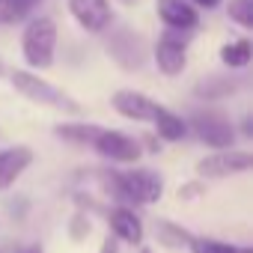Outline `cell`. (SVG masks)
<instances>
[{
    "label": "cell",
    "mask_w": 253,
    "mask_h": 253,
    "mask_svg": "<svg viewBox=\"0 0 253 253\" xmlns=\"http://www.w3.org/2000/svg\"><path fill=\"white\" fill-rule=\"evenodd\" d=\"M104 191L119 203V206H152L164 194V179L155 170L137 167L128 173H116V170H101L98 173Z\"/></svg>",
    "instance_id": "1"
},
{
    "label": "cell",
    "mask_w": 253,
    "mask_h": 253,
    "mask_svg": "<svg viewBox=\"0 0 253 253\" xmlns=\"http://www.w3.org/2000/svg\"><path fill=\"white\" fill-rule=\"evenodd\" d=\"M21 51H24V60L33 66V69H48L54 66V51H57V24L51 18H30L27 27H24V36H21Z\"/></svg>",
    "instance_id": "2"
},
{
    "label": "cell",
    "mask_w": 253,
    "mask_h": 253,
    "mask_svg": "<svg viewBox=\"0 0 253 253\" xmlns=\"http://www.w3.org/2000/svg\"><path fill=\"white\" fill-rule=\"evenodd\" d=\"M185 125L197 134L200 143H206V146H211L217 152L232 149V143H235V125L220 110H194Z\"/></svg>",
    "instance_id": "3"
},
{
    "label": "cell",
    "mask_w": 253,
    "mask_h": 253,
    "mask_svg": "<svg viewBox=\"0 0 253 253\" xmlns=\"http://www.w3.org/2000/svg\"><path fill=\"white\" fill-rule=\"evenodd\" d=\"M12 86L24 95V98H30V101H36V104H48V107H57V110H66V113H78L81 107H78V101H72L63 89H57L54 84H48V81H42L39 75H33V72H12Z\"/></svg>",
    "instance_id": "4"
},
{
    "label": "cell",
    "mask_w": 253,
    "mask_h": 253,
    "mask_svg": "<svg viewBox=\"0 0 253 253\" xmlns=\"http://www.w3.org/2000/svg\"><path fill=\"white\" fill-rule=\"evenodd\" d=\"M104 48H107V54H110L122 69H140V66L146 63V57H149V48H146L143 36L134 33L131 27H116V30L107 36Z\"/></svg>",
    "instance_id": "5"
},
{
    "label": "cell",
    "mask_w": 253,
    "mask_h": 253,
    "mask_svg": "<svg viewBox=\"0 0 253 253\" xmlns=\"http://www.w3.org/2000/svg\"><path fill=\"white\" fill-rule=\"evenodd\" d=\"M188 33H182V30H164V36L158 39V45H155V66H158V72L161 75H167V78H176V75H182L185 72V66H188Z\"/></svg>",
    "instance_id": "6"
},
{
    "label": "cell",
    "mask_w": 253,
    "mask_h": 253,
    "mask_svg": "<svg viewBox=\"0 0 253 253\" xmlns=\"http://www.w3.org/2000/svg\"><path fill=\"white\" fill-rule=\"evenodd\" d=\"M250 167H253V155L241 149H223V152H214L197 161V173L203 179H226V176L247 173Z\"/></svg>",
    "instance_id": "7"
},
{
    "label": "cell",
    "mask_w": 253,
    "mask_h": 253,
    "mask_svg": "<svg viewBox=\"0 0 253 253\" xmlns=\"http://www.w3.org/2000/svg\"><path fill=\"white\" fill-rule=\"evenodd\" d=\"M92 149H95L101 158L113 161V164H134V161L140 158V152H143L134 137L122 134V131H110V128H101V134L95 137Z\"/></svg>",
    "instance_id": "8"
},
{
    "label": "cell",
    "mask_w": 253,
    "mask_h": 253,
    "mask_svg": "<svg viewBox=\"0 0 253 253\" xmlns=\"http://www.w3.org/2000/svg\"><path fill=\"white\" fill-rule=\"evenodd\" d=\"M69 15L86 30V33H101L110 24V3L107 0H69Z\"/></svg>",
    "instance_id": "9"
},
{
    "label": "cell",
    "mask_w": 253,
    "mask_h": 253,
    "mask_svg": "<svg viewBox=\"0 0 253 253\" xmlns=\"http://www.w3.org/2000/svg\"><path fill=\"white\" fill-rule=\"evenodd\" d=\"M110 104H113V110H116L119 116H125V119H134V122H152V116H155V107H158V104H155L149 95H143V92H134V89H119V92H113Z\"/></svg>",
    "instance_id": "10"
},
{
    "label": "cell",
    "mask_w": 253,
    "mask_h": 253,
    "mask_svg": "<svg viewBox=\"0 0 253 253\" xmlns=\"http://www.w3.org/2000/svg\"><path fill=\"white\" fill-rule=\"evenodd\" d=\"M107 223H110V232H113L116 241H128V244H140V241H143V220H140V217L134 214V209H128V206L110 209Z\"/></svg>",
    "instance_id": "11"
},
{
    "label": "cell",
    "mask_w": 253,
    "mask_h": 253,
    "mask_svg": "<svg viewBox=\"0 0 253 253\" xmlns=\"http://www.w3.org/2000/svg\"><path fill=\"white\" fill-rule=\"evenodd\" d=\"M33 164V149L30 146H9L0 152V191L15 185V179Z\"/></svg>",
    "instance_id": "12"
},
{
    "label": "cell",
    "mask_w": 253,
    "mask_h": 253,
    "mask_svg": "<svg viewBox=\"0 0 253 253\" xmlns=\"http://www.w3.org/2000/svg\"><path fill=\"white\" fill-rule=\"evenodd\" d=\"M158 15L167 24V30H182V33L194 30L197 21H200L197 9L188 0H158Z\"/></svg>",
    "instance_id": "13"
},
{
    "label": "cell",
    "mask_w": 253,
    "mask_h": 253,
    "mask_svg": "<svg viewBox=\"0 0 253 253\" xmlns=\"http://www.w3.org/2000/svg\"><path fill=\"white\" fill-rule=\"evenodd\" d=\"M54 134L63 137L66 143H75V146H92L95 137L101 134V128L92 122H66V125H57Z\"/></svg>",
    "instance_id": "14"
},
{
    "label": "cell",
    "mask_w": 253,
    "mask_h": 253,
    "mask_svg": "<svg viewBox=\"0 0 253 253\" xmlns=\"http://www.w3.org/2000/svg\"><path fill=\"white\" fill-rule=\"evenodd\" d=\"M152 122H155V131H158V137H164V140H182L185 134H188V125H185V119L182 116H176L173 110H167V107H155V116H152Z\"/></svg>",
    "instance_id": "15"
},
{
    "label": "cell",
    "mask_w": 253,
    "mask_h": 253,
    "mask_svg": "<svg viewBox=\"0 0 253 253\" xmlns=\"http://www.w3.org/2000/svg\"><path fill=\"white\" fill-rule=\"evenodd\" d=\"M241 86V81H235V78H229V75H209V78H203L200 84H197V95L200 98H229L235 89Z\"/></svg>",
    "instance_id": "16"
},
{
    "label": "cell",
    "mask_w": 253,
    "mask_h": 253,
    "mask_svg": "<svg viewBox=\"0 0 253 253\" xmlns=\"http://www.w3.org/2000/svg\"><path fill=\"white\" fill-rule=\"evenodd\" d=\"M155 232H158V241H161L164 247H173V250H176V247H188L191 238H194V232H188L185 226L170 223V220H158Z\"/></svg>",
    "instance_id": "17"
},
{
    "label": "cell",
    "mask_w": 253,
    "mask_h": 253,
    "mask_svg": "<svg viewBox=\"0 0 253 253\" xmlns=\"http://www.w3.org/2000/svg\"><path fill=\"white\" fill-rule=\"evenodd\" d=\"M220 60L226 69H247L250 63V39H238L220 48Z\"/></svg>",
    "instance_id": "18"
},
{
    "label": "cell",
    "mask_w": 253,
    "mask_h": 253,
    "mask_svg": "<svg viewBox=\"0 0 253 253\" xmlns=\"http://www.w3.org/2000/svg\"><path fill=\"white\" fill-rule=\"evenodd\" d=\"M188 247L191 253H253L250 247H235V244H226L217 238H200V235H194Z\"/></svg>",
    "instance_id": "19"
},
{
    "label": "cell",
    "mask_w": 253,
    "mask_h": 253,
    "mask_svg": "<svg viewBox=\"0 0 253 253\" xmlns=\"http://www.w3.org/2000/svg\"><path fill=\"white\" fill-rule=\"evenodd\" d=\"M226 15H229V21H235L238 27L250 30V27H253V0H229Z\"/></svg>",
    "instance_id": "20"
},
{
    "label": "cell",
    "mask_w": 253,
    "mask_h": 253,
    "mask_svg": "<svg viewBox=\"0 0 253 253\" xmlns=\"http://www.w3.org/2000/svg\"><path fill=\"white\" fill-rule=\"evenodd\" d=\"M89 232V220L84 217V214H75V220H72V238L78 241V238H84Z\"/></svg>",
    "instance_id": "21"
},
{
    "label": "cell",
    "mask_w": 253,
    "mask_h": 253,
    "mask_svg": "<svg viewBox=\"0 0 253 253\" xmlns=\"http://www.w3.org/2000/svg\"><path fill=\"white\" fill-rule=\"evenodd\" d=\"M98 253H119V241H116V238H110V235H107V238H104V244H101V250H98Z\"/></svg>",
    "instance_id": "22"
},
{
    "label": "cell",
    "mask_w": 253,
    "mask_h": 253,
    "mask_svg": "<svg viewBox=\"0 0 253 253\" xmlns=\"http://www.w3.org/2000/svg\"><path fill=\"white\" fill-rule=\"evenodd\" d=\"M200 194V185H185V188H179V197H197Z\"/></svg>",
    "instance_id": "23"
},
{
    "label": "cell",
    "mask_w": 253,
    "mask_h": 253,
    "mask_svg": "<svg viewBox=\"0 0 253 253\" xmlns=\"http://www.w3.org/2000/svg\"><path fill=\"white\" fill-rule=\"evenodd\" d=\"M194 3L203 9H214V6H220V0H194Z\"/></svg>",
    "instance_id": "24"
},
{
    "label": "cell",
    "mask_w": 253,
    "mask_h": 253,
    "mask_svg": "<svg viewBox=\"0 0 253 253\" xmlns=\"http://www.w3.org/2000/svg\"><path fill=\"white\" fill-rule=\"evenodd\" d=\"M21 253H42V247H39V244H30V247H27V250H21Z\"/></svg>",
    "instance_id": "25"
},
{
    "label": "cell",
    "mask_w": 253,
    "mask_h": 253,
    "mask_svg": "<svg viewBox=\"0 0 253 253\" xmlns=\"http://www.w3.org/2000/svg\"><path fill=\"white\" fill-rule=\"evenodd\" d=\"M0 75H3V63H0Z\"/></svg>",
    "instance_id": "26"
},
{
    "label": "cell",
    "mask_w": 253,
    "mask_h": 253,
    "mask_svg": "<svg viewBox=\"0 0 253 253\" xmlns=\"http://www.w3.org/2000/svg\"><path fill=\"white\" fill-rule=\"evenodd\" d=\"M140 253H149V250H140Z\"/></svg>",
    "instance_id": "27"
}]
</instances>
